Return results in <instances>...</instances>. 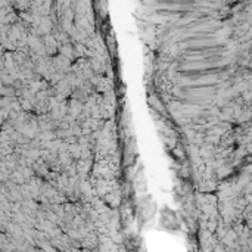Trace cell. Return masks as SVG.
Masks as SVG:
<instances>
[{"label": "cell", "instance_id": "cell-2", "mask_svg": "<svg viewBox=\"0 0 252 252\" xmlns=\"http://www.w3.org/2000/svg\"><path fill=\"white\" fill-rule=\"evenodd\" d=\"M223 49V44H192L186 47V55H210V53H217L219 50Z\"/></svg>", "mask_w": 252, "mask_h": 252}, {"label": "cell", "instance_id": "cell-1", "mask_svg": "<svg viewBox=\"0 0 252 252\" xmlns=\"http://www.w3.org/2000/svg\"><path fill=\"white\" fill-rule=\"evenodd\" d=\"M229 66H205V68H196V69H185L182 74L189 78H201V77H208V75H217L224 71H227Z\"/></svg>", "mask_w": 252, "mask_h": 252}, {"label": "cell", "instance_id": "cell-3", "mask_svg": "<svg viewBox=\"0 0 252 252\" xmlns=\"http://www.w3.org/2000/svg\"><path fill=\"white\" fill-rule=\"evenodd\" d=\"M162 4L167 6H183V7H190L193 4V0H161Z\"/></svg>", "mask_w": 252, "mask_h": 252}]
</instances>
